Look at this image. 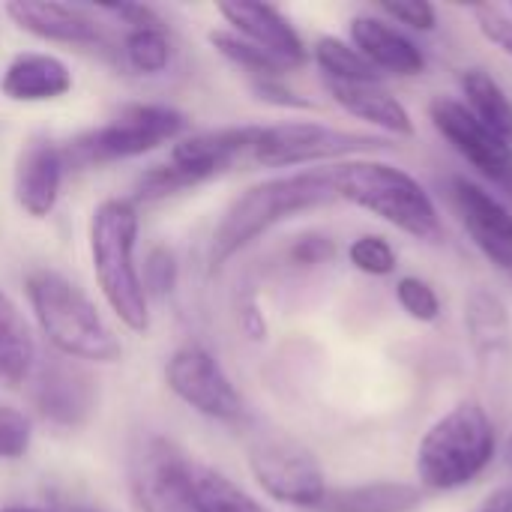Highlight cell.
I'll return each instance as SVG.
<instances>
[{
    "label": "cell",
    "instance_id": "cell-1",
    "mask_svg": "<svg viewBox=\"0 0 512 512\" xmlns=\"http://www.w3.org/2000/svg\"><path fill=\"white\" fill-rule=\"evenodd\" d=\"M336 201L330 171H300L249 186L222 213L210 240V273H222L234 255L252 246L279 222Z\"/></svg>",
    "mask_w": 512,
    "mask_h": 512
},
{
    "label": "cell",
    "instance_id": "cell-2",
    "mask_svg": "<svg viewBox=\"0 0 512 512\" xmlns=\"http://www.w3.org/2000/svg\"><path fill=\"white\" fill-rule=\"evenodd\" d=\"M330 180L336 198L378 216L414 240L441 243V213L429 189L405 168L381 159H348L330 171Z\"/></svg>",
    "mask_w": 512,
    "mask_h": 512
},
{
    "label": "cell",
    "instance_id": "cell-3",
    "mask_svg": "<svg viewBox=\"0 0 512 512\" xmlns=\"http://www.w3.org/2000/svg\"><path fill=\"white\" fill-rule=\"evenodd\" d=\"M141 216L132 198H108L90 216V261L108 309L132 333L150 330V300L135 261Z\"/></svg>",
    "mask_w": 512,
    "mask_h": 512
},
{
    "label": "cell",
    "instance_id": "cell-4",
    "mask_svg": "<svg viewBox=\"0 0 512 512\" xmlns=\"http://www.w3.org/2000/svg\"><path fill=\"white\" fill-rule=\"evenodd\" d=\"M33 318L45 342L75 363H117L123 354L120 339L105 324L93 300L57 270H33L24 282Z\"/></svg>",
    "mask_w": 512,
    "mask_h": 512
},
{
    "label": "cell",
    "instance_id": "cell-5",
    "mask_svg": "<svg viewBox=\"0 0 512 512\" xmlns=\"http://www.w3.org/2000/svg\"><path fill=\"white\" fill-rule=\"evenodd\" d=\"M498 456L495 420L480 402H459L438 417L417 444L420 489L456 492L471 486Z\"/></svg>",
    "mask_w": 512,
    "mask_h": 512
},
{
    "label": "cell",
    "instance_id": "cell-6",
    "mask_svg": "<svg viewBox=\"0 0 512 512\" xmlns=\"http://www.w3.org/2000/svg\"><path fill=\"white\" fill-rule=\"evenodd\" d=\"M186 126H189L186 114L171 105H153V102L126 105L111 123L87 129L72 141L60 144L63 165L69 171V168H93V165L135 159L168 141H180Z\"/></svg>",
    "mask_w": 512,
    "mask_h": 512
},
{
    "label": "cell",
    "instance_id": "cell-7",
    "mask_svg": "<svg viewBox=\"0 0 512 512\" xmlns=\"http://www.w3.org/2000/svg\"><path fill=\"white\" fill-rule=\"evenodd\" d=\"M390 147L393 144L384 135L339 129L312 120H291V123L261 126L252 144V159L267 168H297V165H318V162L366 159Z\"/></svg>",
    "mask_w": 512,
    "mask_h": 512
},
{
    "label": "cell",
    "instance_id": "cell-8",
    "mask_svg": "<svg viewBox=\"0 0 512 512\" xmlns=\"http://www.w3.org/2000/svg\"><path fill=\"white\" fill-rule=\"evenodd\" d=\"M249 471L261 492L285 507L318 510L327 495V480L312 450L282 435H261L249 447Z\"/></svg>",
    "mask_w": 512,
    "mask_h": 512
},
{
    "label": "cell",
    "instance_id": "cell-9",
    "mask_svg": "<svg viewBox=\"0 0 512 512\" xmlns=\"http://www.w3.org/2000/svg\"><path fill=\"white\" fill-rule=\"evenodd\" d=\"M429 120L435 132L498 192L512 201V144L483 126L462 99L435 96L429 102Z\"/></svg>",
    "mask_w": 512,
    "mask_h": 512
},
{
    "label": "cell",
    "instance_id": "cell-10",
    "mask_svg": "<svg viewBox=\"0 0 512 512\" xmlns=\"http://www.w3.org/2000/svg\"><path fill=\"white\" fill-rule=\"evenodd\" d=\"M165 384L183 405H189L201 417L234 423L246 411L243 396L222 363L201 345H183L168 357Z\"/></svg>",
    "mask_w": 512,
    "mask_h": 512
},
{
    "label": "cell",
    "instance_id": "cell-11",
    "mask_svg": "<svg viewBox=\"0 0 512 512\" xmlns=\"http://www.w3.org/2000/svg\"><path fill=\"white\" fill-rule=\"evenodd\" d=\"M189 459L168 438H147L132 459L129 489L141 512H195L189 492Z\"/></svg>",
    "mask_w": 512,
    "mask_h": 512
},
{
    "label": "cell",
    "instance_id": "cell-12",
    "mask_svg": "<svg viewBox=\"0 0 512 512\" xmlns=\"http://www.w3.org/2000/svg\"><path fill=\"white\" fill-rule=\"evenodd\" d=\"M465 330L486 387L504 393L512 381V315L504 297L474 285L465 297Z\"/></svg>",
    "mask_w": 512,
    "mask_h": 512
},
{
    "label": "cell",
    "instance_id": "cell-13",
    "mask_svg": "<svg viewBox=\"0 0 512 512\" xmlns=\"http://www.w3.org/2000/svg\"><path fill=\"white\" fill-rule=\"evenodd\" d=\"M30 399L45 423L60 429H78L93 417L99 390L87 369L57 354L54 360H45L33 369Z\"/></svg>",
    "mask_w": 512,
    "mask_h": 512
},
{
    "label": "cell",
    "instance_id": "cell-14",
    "mask_svg": "<svg viewBox=\"0 0 512 512\" xmlns=\"http://www.w3.org/2000/svg\"><path fill=\"white\" fill-rule=\"evenodd\" d=\"M450 198L453 207L474 240V246L483 252V258L512 285V210L492 195L486 186L474 183L465 174H456L450 180Z\"/></svg>",
    "mask_w": 512,
    "mask_h": 512
},
{
    "label": "cell",
    "instance_id": "cell-15",
    "mask_svg": "<svg viewBox=\"0 0 512 512\" xmlns=\"http://www.w3.org/2000/svg\"><path fill=\"white\" fill-rule=\"evenodd\" d=\"M6 15L12 24L36 39L60 42V45H78V48H99L105 51L111 45L105 27L81 6L69 3H51V0H15L6 3Z\"/></svg>",
    "mask_w": 512,
    "mask_h": 512
},
{
    "label": "cell",
    "instance_id": "cell-16",
    "mask_svg": "<svg viewBox=\"0 0 512 512\" xmlns=\"http://www.w3.org/2000/svg\"><path fill=\"white\" fill-rule=\"evenodd\" d=\"M63 153L60 144H54L45 135H33L24 141L15 159V174H12V195L15 204L30 216V219H45L54 213L63 189Z\"/></svg>",
    "mask_w": 512,
    "mask_h": 512
},
{
    "label": "cell",
    "instance_id": "cell-17",
    "mask_svg": "<svg viewBox=\"0 0 512 512\" xmlns=\"http://www.w3.org/2000/svg\"><path fill=\"white\" fill-rule=\"evenodd\" d=\"M219 15L231 24L234 33H240L243 39H249L258 48H264L267 54H273L288 72L306 63L309 48L282 9H276L270 3L231 0V3H219Z\"/></svg>",
    "mask_w": 512,
    "mask_h": 512
},
{
    "label": "cell",
    "instance_id": "cell-18",
    "mask_svg": "<svg viewBox=\"0 0 512 512\" xmlns=\"http://www.w3.org/2000/svg\"><path fill=\"white\" fill-rule=\"evenodd\" d=\"M348 30H351V45L381 75L417 78L426 72V54L420 51V45L387 18L375 12H360L351 18Z\"/></svg>",
    "mask_w": 512,
    "mask_h": 512
},
{
    "label": "cell",
    "instance_id": "cell-19",
    "mask_svg": "<svg viewBox=\"0 0 512 512\" xmlns=\"http://www.w3.org/2000/svg\"><path fill=\"white\" fill-rule=\"evenodd\" d=\"M72 87H75V78L66 60H60L57 54H45V51L15 54L0 75V93L24 105L57 102Z\"/></svg>",
    "mask_w": 512,
    "mask_h": 512
},
{
    "label": "cell",
    "instance_id": "cell-20",
    "mask_svg": "<svg viewBox=\"0 0 512 512\" xmlns=\"http://www.w3.org/2000/svg\"><path fill=\"white\" fill-rule=\"evenodd\" d=\"M258 129L261 126H225V129H207V132L186 135L171 147L168 162L198 174L207 183V180L219 177L222 171H228L237 156L252 153Z\"/></svg>",
    "mask_w": 512,
    "mask_h": 512
},
{
    "label": "cell",
    "instance_id": "cell-21",
    "mask_svg": "<svg viewBox=\"0 0 512 512\" xmlns=\"http://www.w3.org/2000/svg\"><path fill=\"white\" fill-rule=\"evenodd\" d=\"M333 102L351 117L381 129L393 138H414V117L399 96L381 84H327Z\"/></svg>",
    "mask_w": 512,
    "mask_h": 512
},
{
    "label": "cell",
    "instance_id": "cell-22",
    "mask_svg": "<svg viewBox=\"0 0 512 512\" xmlns=\"http://www.w3.org/2000/svg\"><path fill=\"white\" fill-rule=\"evenodd\" d=\"M423 504V489L399 480H378L348 489H327L315 512H414Z\"/></svg>",
    "mask_w": 512,
    "mask_h": 512
},
{
    "label": "cell",
    "instance_id": "cell-23",
    "mask_svg": "<svg viewBox=\"0 0 512 512\" xmlns=\"http://www.w3.org/2000/svg\"><path fill=\"white\" fill-rule=\"evenodd\" d=\"M36 369V342L15 300L0 291V384L21 387Z\"/></svg>",
    "mask_w": 512,
    "mask_h": 512
},
{
    "label": "cell",
    "instance_id": "cell-24",
    "mask_svg": "<svg viewBox=\"0 0 512 512\" xmlns=\"http://www.w3.org/2000/svg\"><path fill=\"white\" fill-rule=\"evenodd\" d=\"M459 87L465 96L468 111L512 144V99L504 84L483 66H468L459 72Z\"/></svg>",
    "mask_w": 512,
    "mask_h": 512
},
{
    "label": "cell",
    "instance_id": "cell-25",
    "mask_svg": "<svg viewBox=\"0 0 512 512\" xmlns=\"http://www.w3.org/2000/svg\"><path fill=\"white\" fill-rule=\"evenodd\" d=\"M189 492L195 512H270L222 471L189 459Z\"/></svg>",
    "mask_w": 512,
    "mask_h": 512
},
{
    "label": "cell",
    "instance_id": "cell-26",
    "mask_svg": "<svg viewBox=\"0 0 512 512\" xmlns=\"http://www.w3.org/2000/svg\"><path fill=\"white\" fill-rule=\"evenodd\" d=\"M312 57L327 84H381L384 75L345 39L321 36L312 45Z\"/></svg>",
    "mask_w": 512,
    "mask_h": 512
},
{
    "label": "cell",
    "instance_id": "cell-27",
    "mask_svg": "<svg viewBox=\"0 0 512 512\" xmlns=\"http://www.w3.org/2000/svg\"><path fill=\"white\" fill-rule=\"evenodd\" d=\"M210 45L216 48V54H222L228 63H234L237 69L249 72L252 78H282L288 69L273 57L267 54L264 48H258L255 42L243 39L240 33L234 30H210L207 33Z\"/></svg>",
    "mask_w": 512,
    "mask_h": 512
},
{
    "label": "cell",
    "instance_id": "cell-28",
    "mask_svg": "<svg viewBox=\"0 0 512 512\" xmlns=\"http://www.w3.org/2000/svg\"><path fill=\"white\" fill-rule=\"evenodd\" d=\"M174 57L171 36L165 27H144V30H129L123 39V60L129 69L138 75H162Z\"/></svg>",
    "mask_w": 512,
    "mask_h": 512
},
{
    "label": "cell",
    "instance_id": "cell-29",
    "mask_svg": "<svg viewBox=\"0 0 512 512\" xmlns=\"http://www.w3.org/2000/svg\"><path fill=\"white\" fill-rule=\"evenodd\" d=\"M204 180L174 162H162V165H150L147 171L138 174L135 189H132V204H156L162 198H171L183 189H195Z\"/></svg>",
    "mask_w": 512,
    "mask_h": 512
},
{
    "label": "cell",
    "instance_id": "cell-30",
    "mask_svg": "<svg viewBox=\"0 0 512 512\" xmlns=\"http://www.w3.org/2000/svg\"><path fill=\"white\" fill-rule=\"evenodd\" d=\"M138 270H141V285H144L147 300H165L177 291L180 264H177V255L171 246H165V243L150 246V252L144 255V264Z\"/></svg>",
    "mask_w": 512,
    "mask_h": 512
},
{
    "label": "cell",
    "instance_id": "cell-31",
    "mask_svg": "<svg viewBox=\"0 0 512 512\" xmlns=\"http://www.w3.org/2000/svg\"><path fill=\"white\" fill-rule=\"evenodd\" d=\"M348 261H351L354 270H360L363 276H372V279L393 276L396 267H399L396 249H393L390 240L381 237V234H360L357 240H351V246H348Z\"/></svg>",
    "mask_w": 512,
    "mask_h": 512
},
{
    "label": "cell",
    "instance_id": "cell-32",
    "mask_svg": "<svg viewBox=\"0 0 512 512\" xmlns=\"http://www.w3.org/2000/svg\"><path fill=\"white\" fill-rule=\"evenodd\" d=\"M396 300L402 312L417 324H435L441 318V297L432 288V282L420 276H402L396 282Z\"/></svg>",
    "mask_w": 512,
    "mask_h": 512
},
{
    "label": "cell",
    "instance_id": "cell-33",
    "mask_svg": "<svg viewBox=\"0 0 512 512\" xmlns=\"http://www.w3.org/2000/svg\"><path fill=\"white\" fill-rule=\"evenodd\" d=\"M30 441H33V426L27 414L12 405H0V459L15 462L27 456Z\"/></svg>",
    "mask_w": 512,
    "mask_h": 512
},
{
    "label": "cell",
    "instance_id": "cell-34",
    "mask_svg": "<svg viewBox=\"0 0 512 512\" xmlns=\"http://www.w3.org/2000/svg\"><path fill=\"white\" fill-rule=\"evenodd\" d=\"M378 12L390 24H405L420 33L438 30V9L429 0H384L378 3Z\"/></svg>",
    "mask_w": 512,
    "mask_h": 512
},
{
    "label": "cell",
    "instance_id": "cell-35",
    "mask_svg": "<svg viewBox=\"0 0 512 512\" xmlns=\"http://www.w3.org/2000/svg\"><path fill=\"white\" fill-rule=\"evenodd\" d=\"M471 15L480 27V33L507 57H512V9L498 3H477L471 6Z\"/></svg>",
    "mask_w": 512,
    "mask_h": 512
},
{
    "label": "cell",
    "instance_id": "cell-36",
    "mask_svg": "<svg viewBox=\"0 0 512 512\" xmlns=\"http://www.w3.org/2000/svg\"><path fill=\"white\" fill-rule=\"evenodd\" d=\"M252 93L255 99L276 105V108H288V111H315V102L306 99L303 93L291 90L282 78H252Z\"/></svg>",
    "mask_w": 512,
    "mask_h": 512
},
{
    "label": "cell",
    "instance_id": "cell-37",
    "mask_svg": "<svg viewBox=\"0 0 512 512\" xmlns=\"http://www.w3.org/2000/svg\"><path fill=\"white\" fill-rule=\"evenodd\" d=\"M291 264L297 267H321L336 258V240L327 234H303L288 249Z\"/></svg>",
    "mask_w": 512,
    "mask_h": 512
},
{
    "label": "cell",
    "instance_id": "cell-38",
    "mask_svg": "<svg viewBox=\"0 0 512 512\" xmlns=\"http://www.w3.org/2000/svg\"><path fill=\"white\" fill-rule=\"evenodd\" d=\"M102 12L120 18L123 24H129V30H144V27H162V18L153 6L147 3H105L99 6Z\"/></svg>",
    "mask_w": 512,
    "mask_h": 512
},
{
    "label": "cell",
    "instance_id": "cell-39",
    "mask_svg": "<svg viewBox=\"0 0 512 512\" xmlns=\"http://www.w3.org/2000/svg\"><path fill=\"white\" fill-rule=\"evenodd\" d=\"M240 327L255 342H264L267 339V321H264V312H261V306L255 300H246L240 306Z\"/></svg>",
    "mask_w": 512,
    "mask_h": 512
},
{
    "label": "cell",
    "instance_id": "cell-40",
    "mask_svg": "<svg viewBox=\"0 0 512 512\" xmlns=\"http://www.w3.org/2000/svg\"><path fill=\"white\" fill-rule=\"evenodd\" d=\"M477 512H512V489H498V492H492Z\"/></svg>",
    "mask_w": 512,
    "mask_h": 512
},
{
    "label": "cell",
    "instance_id": "cell-41",
    "mask_svg": "<svg viewBox=\"0 0 512 512\" xmlns=\"http://www.w3.org/2000/svg\"><path fill=\"white\" fill-rule=\"evenodd\" d=\"M504 456H507V465H512V435L507 438V447H504Z\"/></svg>",
    "mask_w": 512,
    "mask_h": 512
},
{
    "label": "cell",
    "instance_id": "cell-42",
    "mask_svg": "<svg viewBox=\"0 0 512 512\" xmlns=\"http://www.w3.org/2000/svg\"><path fill=\"white\" fill-rule=\"evenodd\" d=\"M0 512H42V510H33V507H6V510Z\"/></svg>",
    "mask_w": 512,
    "mask_h": 512
}]
</instances>
